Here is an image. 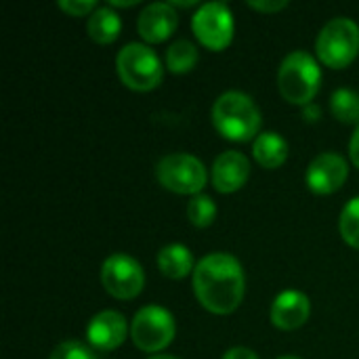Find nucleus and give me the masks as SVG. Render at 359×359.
I'll use <instances>...</instances> for the list:
<instances>
[{"mask_svg":"<svg viewBox=\"0 0 359 359\" xmlns=\"http://www.w3.org/2000/svg\"><path fill=\"white\" fill-rule=\"evenodd\" d=\"M309 299L299 290H286L278 294L271 305V322L280 330H297L309 320Z\"/></svg>","mask_w":359,"mask_h":359,"instance_id":"14","label":"nucleus"},{"mask_svg":"<svg viewBox=\"0 0 359 359\" xmlns=\"http://www.w3.org/2000/svg\"><path fill=\"white\" fill-rule=\"evenodd\" d=\"M179 25V15L170 2H151L147 4L137 21L139 34L147 42H164L175 34Z\"/></svg>","mask_w":359,"mask_h":359,"instance_id":"11","label":"nucleus"},{"mask_svg":"<svg viewBox=\"0 0 359 359\" xmlns=\"http://www.w3.org/2000/svg\"><path fill=\"white\" fill-rule=\"evenodd\" d=\"M196 38L210 50H223L233 38V17L225 2L202 4L191 21Z\"/></svg>","mask_w":359,"mask_h":359,"instance_id":"8","label":"nucleus"},{"mask_svg":"<svg viewBox=\"0 0 359 359\" xmlns=\"http://www.w3.org/2000/svg\"><path fill=\"white\" fill-rule=\"evenodd\" d=\"M187 217L196 227H208L217 217V206L210 196L198 194L187 204Z\"/></svg>","mask_w":359,"mask_h":359,"instance_id":"21","label":"nucleus"},{"mask_svg":"<svg viewBox=\"0 0 359 359\" xmlns=\"http://www.w3.org/2000/svg\"><path fill=\"white\" fill-rule=\"evenodd\" d=\"M278 84L286 101L303 107L309 105L322 84V72L318 61L305 50L290 53L288 57H284L280 65Z\"/></svg>","mask_w":359,"mask_h":359,"instance_id":"3","label":"nucleus"},{"mask_svg":"<svg viewBox=\"0 0 359 359\" xmlns=\"http://www.w3.org/2000/svg\"><path fill=\"white\" fill-rule=\"evenodd\" d=\"M126 332H128V326L122 313L101 311L90 320L86 328V339L99 351H114L116 347L124 343Z\"/></svg>","mask_w":359,"mask_h":359,"instance_id":"12","label":"nucleus"},{"mask_svg":"<svg viewBox=\"0 0 359 359\" xmlns=\"http://www.w3.org/2000/svg\"><path fill=\"white\" fill-rule=\"evenodd\" d=\"M278 359H301V358H294V355H284V358H278Z\"/></svg>","mask_w":359,"mask_h":359,"instance_id":"30","label":"nucleus"},{"mask_svg":"<svg viewBox=\"0 0 359 359\" xmlns=\"http://www.w3.org/2000/svg\"><path fill=\"white\" fill-rule=\"evenodd\" d=\"M156 177L162 187L175 194L198 196L206 185V168L191 154H170L164 156L156 166Z\"/></svg>","mask_w":359,"mask_h":359,"instance_id":"7","label":"nucleus"},{"mask_svg":"<svg viewBox=\"0 0 359 359\" xmlns=\"http://www.w3.org/2000/svg\"><path fill=\"white\" fill-rule=\"evenodd\" d=\"M116 69L120 80L133 90H151L162 82V63L158 55L139 42L126 44L116 57Z\"/></svg>","mask_w":359,"mask_h":359,"instance_id":"5","label":"nucleus"},{"mask_svg":"<svg viewBox=\"0 0 359 359\" xmlns=\"http://www.w3.org/2000/svg\"><path fill=\"white\" fill-rule=\"evenodd\" d=\"M250 8H257V11H265V13H276L284 6H288L286 0H280V2H267V0H250L248 2Z\"/></svg>","mask_w":359,"mask_h":359,"instance_id":"24","label":"nucleus"},{"mask_svg":"<svg viewBox=\"0 0 359 359\" xmlns=\"http://www.w3.org/2000/svg\"><path fill=\"white\" fill-rule=\"evenodd\" d=\"M349 156H351L353 164L359 168V124L355 133H353V137H351V141H349Z\"/></svg>","mask_w":359,"mask_h":359,"instance_id":"26","label":"nucleus"},{"mask_svg":"<svg viewBox=\"0 0 359 359\" xmlns=\"http://www.w3.org/2000/svg\"><path fill=\"white\" fill-rule=\"evenodd\" d=\"M198 63V48L189 40H177L166 50V67L175 74H185Z\"/></svg>","mask_w":359,"mask_h":359,"instance_id":"18","label":"nucleus"},{"mask_svg":"<svg viewBox=\"0 0 359 359\" xmlns=\"http://www.w3.org/2000/svg\"><path fill=\"white\" fill-rule=\"evenodd\" d=\"M252 154H255V160L261 166L280 168L288 158V143H286V139L282 135H278L273 130H267V133H261L255 139Z\"/></svg>","mask_w":359,"mask_h":359,"instance_id":"15","label":"nucleus"},{"mask_svg":"<svg viewBox=\"0 0 359 359\" xmlns=\"http://www.w3.org/2000/svg\"><path fill=\"white\" fill-rule=\"evenodd\" d=\"M59 8L65 11V13L72 15V17H82V15H86V13L93 15L99 6H97V2H93V0H61V2H59Z\"/></svg>","mask_w":359,"mask_h":359,"instance_id":"23","label":"nucleus"},{"mask_svg":"<svg viewBox=\"0 0 359 359\" xmlns=\"http://www.w3.org/2000/svg\"><path fill=\"white\" fill-rule=\"evenodd\" d=\"M137 0H111L109 6H133Z\"/></svg>","mask_w":359,"mask_h":359,"instance_id":"28","label":"nucleus"},{"mask_svg":"<svg viewBox=\"0 0 359 359\" xmlns=\"http://www.w3.org/2000/svg\"><path fill=\"white\" fill-rule=\"evenodd\" d=\"M158 267L170 280H181L194 269V257L187 246L170 244L158 252Z\"/></svg>","mask_w":359,"mask_h":359,"instance_id":"16","label":"nucleus"},{"mask_svg":"<svg viewBox=\"0 0 359 359\" xmlns=\"http://www.w3.org/2000/svg\"><path fill=\"white\" fill-rule=\"evenodd\" d=\"M223 359H259L257 358V353L255 351H250V349H246V347H233V349H229Z\"/></svg>","mask_w":359,"mask_h":359,"instance_id":"25","label":"nucleus"},{"mask_svg":"<svg viewBox=\"0 0 359 359\" xmlns=\"http://www.w3.org/2000/svg\"><path fill=\"white\" fill-rule=\"evenodd\" d=\"M133 343L145 353H158L175 339V320L170 311L158 305H147L137 311L130 324Z\"/></svg>","mask_w":359,"mask_h":359,"instance_id":"6","label":"nucleus"},{"mask_svg":"<svg viewBox=\"0 0 359 359\" xmlns=\"http://www.w3.org/2000/svg\"><path fill=\"white\" fill-rule=\"evenodd\" d=\"M250 175V162L240 151H223L212 164V185L221 194L238 191Z\"/></svg>","mask_w":359,"mask_h":359,"instance_id":"13","label":"nucleus"},{"mask_svg":"<svg viewBox=\"0 0 359 359\" xmlns=\"http://www.w3.org/2000/svg\"><path fill=\"white\" fill-rule=\"evenodd\" d=\"M349 164L343 156L326 151L313 158V162L307 168V185L313 194L326 196L337 189H341L347 181Z\"/></svg>","mask_w":359,"mask_h":359,"instance_id":"10","label":"nucleus"},{"mask_svg":"<svg viewBox=\"0 0 359 359\" xmlns=\"http://www.w3.org/2000/svg\"><path fill=\"white\" fill-rule=\"evenodd\" d=\"M316 50L328 67H347L359 53V25L347 17L330 19L318 34Z\"/></svg>","mask_w":359,"mask_h":359,"instance_id":"4","label":"nucleus"},{"mask_svg":"<svg viewBox=\"0 0 359 359\" xmlns=\"http://www.w3.org/2000/svg\"><path fill=\"white\" fill-rule=\"evenodd\" d=\"M212 124L229 141H250L259 137L261 111L246 93L227 90L212 105Z\"/></svg>","mask_w":359,"mask_h":359,"instance_id":"2","label":"nucleus"},{"mask_svg":"<svg viewBox=\"0 0 359 359\" xmlns=\"http://www.w3.org/2000/svg\"><path fill=\"white\" fill-rule=\"evenodd\" d=\"M122 21L111 6H99L88 17V36L99 44H109L120 36Z\"/></svg>","mask_w":359,"mask_h":359,"instance_id":"17","label":"nucleus"},{"mask_svg":"<svg viewBox=\"0 0 359 359\" xmlns=\"http://www.w3.org/2000/svg\"><path fill=\"white\" fill-rule=\"evenodd\" d=\"M330 109L334 118L347 124H359V93L351 88H339L330 97Z\"/></svg>","mask_w":359,"mask_h":359,"instance_id":"19","label":"nucleus"},{"mask_svg":"<svg viewBox=\"0 0 359 359\" xmlns=\"http://www.w3.org/2000/svg\"><path fill=\"white\" fill-rule=\"evenodd\" d=\"M101 284L111 297L128 301L143 290L145 273L139 261L124 252H116L107 257L101 267Z\"/></svg>","mask_w":359,"mask_h":359,"instance_id":"9","label":"nucleus"},{"mask_svg":"<svg viewBox=\"0 0 359 359\" xmlns=\"http://www.w3.org/2000/svg\"><path fill=\"white\" fill-rule=\"evenodd\" d=\"M244 286L242 265L227 252H212L194 269L196 297L210 313L227 316L236 311L244 299Z\"/></svg>","mask_w":359,"mask_h":359,"instance_id":"1","label":"nucleus"},{"mask_svg":"<svg viewBox=\"0 0 359 359\" xmlns=\"http://www.w3.org/2000/svg\"><path fill=\"white\" fill-rule=\"evenodd\" d=\"M320 116H322V111H320V107H318V105L309 103V105H305V107H303V118H305V120L316 122Z\"/></svg>","mask_w":359,"mask_h":359,"instance_id":"27","label":"nucleus"},{"mask_svg":"<svg viewBox=\"0 0 359 359\" xmlns=\"http://www.w3.org/2000/svg\"><path fill=\"white\" fill-rule=\"evenodd\" d=\"M339 227H341L343 240L349 246H353V248L359 250V196L353 198V200H349L347 206L343 208Z\"/></svg>","mask_w":359,"mask_h":359,"instance_id":"20","label":"nucleus"},{"mask_svg":"<svg viewBox=\"0 0 359 359\" xmlns=\"http://www.w3.org/2000/svg\"><path fill=\"white\" fill-rule=\"evenodd\" d=\"M50 359H97V353L80 341H65L50 353Z\"/></svg>","mask_w":359,"mask_h":359,"instance_id":"22","label":"nucleus"},{"mask_svg":"<svg viewBox=\"0 0 359 359\" xmlns=\"http://www.w3.org/2000/svg\"><path fill=\"white\" fill-rule=\"evenodd\" d=\"M149 359H177V358H172V355H151Z\"/></svg>","mask_w":359,"mask_h":359,"instance_id":"29","label":"nucleus"}]
</instances>
